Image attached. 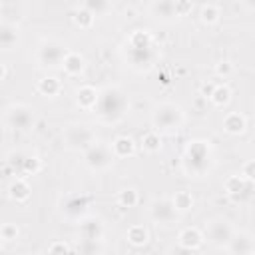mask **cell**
<instances>
[{
    "label": "cell",
    "instance_id": "obj_33",
    "mask_svg": "<svg viewBox=\"0 0 255 255\" xmlns=\"http://www.w3.org/2000/svg\"><path fill=\"white\" fill-rule=\"evenodd\" d=\"M76 255H102L104 253V241H86L78 239V245L74 249Z\"/></svg>",
    "mask_w": 255,
    "mask_h": 255
},
{
    "label": "cell",
    "instance_id": "obj_44",
    "mask_svg": "<svg viewBox=\"0 0 255 255\" xmlns=\"http://www.w3.org/2000/svg\"><path fill=\"white\" fill-rule=\"evenodd\" d=\"M4 243H6V241H4L2 237H0V251H2V247H4Z\"/></svg>",
    "mask_w": 255,
    "mask_h": 255
},
{
    "label": "cell",
    "instance_id": "obj_29",
    "mask_svg": "<svg viewBox=\"0 0 255 255\" xmlns=\"http://www.w3.org/2000/svg\"><path fill=\"white\" fill-rule=\"evenodd\" d=\"M199 20L205 26H215L221 20V8H219V4H213V2L201 4V8H199Z\"/></svg>",
    "mask_w": 255,
    "mask_h": 255
},
{
    "label": "cell",
    "instance_id": "obj_21",
    "mask_svg": "<svg viewBox=\"0 0 255 255\" xmlns=\"http://www.w3.org/2000/svg\"><path fill=\"white\" fill-rule=\"evenodd\" d=\"M22 38L20 26L18 24H8L0 22V50H12Z\"/></svg>",
    "mask_w": 255,
    "mask_h": 255
},
{
    "label": "cell",
    "instance_id": "obj_26",
    "mask_svg": "<svg viewBox=\"0 0 255 255\" xmlns=\"http://www.w3.org/2000/svg\"><path fill=\"white\" fill-rule=\"evenodd\" d=\"M70 16H72V22H74L80 30H90V28L94 26V22H96V16H92L82 4H74Z\"/></svg>",
    "mask_w": 255,
    "mask_h": 255
},
{
    "label": "cell",
    "instance_id": "obj_28",
    "mask_svg": "<svg viewBox=\"0 0 255 255\" xmlns=\"http://www.w3.org/2000/svg\"><path fill=\"white\" fill-rule=\"evenodd\" d=\"M139 145L145 153H157L163 145V139H161V133L155 131V129H149L145 133H141V139H139Z\"/></svg>",
    "mask_w": 255,
    "mask_h": 255
},
{
    "label": "cell",
    "instance_id": "obj_2",
    "mask_svg": "<svg viewBox=\"0 0 255 255\" xmlns=\"http://www.w3.org/2000/svg\"><path fill=\"white\" fill-rule=\"evenodd\" d=\"M213 167V147L207 139H189L183 155L181 169L187 177H205Z\"/></svg>",
    "mask_w": 255,
    "mask_h": 255
},
{
    "label": "cell",
    "instance_id": "obj_37",
    "mask_svg": "<svg viewBox=\"0 0 255 255\" xmlns=\"http://www.w3.org/2000/svg\"><path fill=\"white\" fill-rule=\"evenodd\" d=\"M0 237L4 241H18L20 237V227L16 223H2L0 225Z\"/></svg>",
    "mask_w": 255,
    "mask_h": 255
},
{
    "label": "cell",
    "instance_id": "obj_32",
    "mask_svg": "<svg viewBox=\"0 0 255 255\" xmlns=\"http://www.w3.org/2000/svg\"><path fill=\"white\" fill-rule=\"evenodd\" d=\"M116 201H118L120 207L131 209V207H135V205L139 203V193H137V189H133V187H124V189L118 191Z\"/></svg>",
    "mask_w": 255,
    "mask_h": 255
},
{
    "label": "cell",
    "instance_id": "obj_3",
    "mask_svg": "<svg viewBox=\"0 0 255 255\" xmlns=\"http://www.w3.org/2000/svg\"><path fill=\"white\" fill-rule=\"evenodd\" d=\"M185 122V114H183V108L175 102H159L153 106V112H151V124H153V129L155 131H167V133H173L177 131Z\"/></svg>",
    "mask_w": 255,
    "mask_h": 255
},
{
    "label": "cell",
    "instance_id": "obj_42",
    "mask_svg": "<svg viewBox=\"0 0 255 255\" xmlns=\"http://www.w3.org/2000/svg\"><path fill=\"white\" fill-rule=\"evenodd\" d=\"M6 76H8L6 64H4V62H0V82H2V80H6Z\"/></svg>",
    "mask_w": 255,
    "mask_h": 255
},
{
    "label": "cell",
    "instance_id": "obj_34",
    "mask_svg": "<svg viewBox=\"0 0 255 255\" xmlns=\"http://www.w3.org/2000/svg\"><path fill=\"white\" fill-rule=\"evenodd\" d=\"M82 6L92 16H102V14H106V12L112 10V4L108 0H86V2H82Z\"/></svg>",
    "mask_w": 255,
    "mask_h": 255
},
{
    "label": "cell",
    "instance_id": "obj_30",
    "mask_svg": "<svg viewBox=\"0 0 255 255\" xmlns=\"http://www.w3.org/2000/svg\"><path fill=\"white\" fill-rule=\"evenodd\" d=\"M20 173L22 175H36L42 171V159L36 153H26L20 155Z\"/></svg>",
    "mask_w": 255,
    "mask_h": 255
},
{
    "label": "cell",
    "instance_id": "obj_19",
    "mask_svg": "<svg viewBox=\"0 0 255 255\" xmlns=\"http://www.w3.org/2000/svg\"><path fill=\"white\" fill-rule=\"evenodd\" d=\"M60 68H62V70H64V74H66V76H70V78L82 76V74H84V70H86V58H84V54H80V52L68 50V54L64 56L62 66H60Z\"/></svg>",
    "mask_w": 255,
    "mask_h": 255
},
{
    "label": "cell",
    "instance_id": "obj_31",
    "mask_svg": "<svg viewBox=\"0 0 255 255\" xmlns=\"http://www.w3.org/2000/svg\"><path fill=\"white\" fill-rule=\"evenodd\" d=\"M231 96H233V92H231V88L227 84H215L209 100H211V104L215 108H225L231 102Z\"/></svg>",
    "mask_w": 255,
    "mask_h": 255
},
{
    "label": "cell",
    "instance_id": "obj_41",
    "mask_svg": "<svg viewBox=\"0 0 255 255\" xmlns=\"http://www.w3.org/2000/svg\"><path fill=\"white\" fill-rule=\"evenodd\" d=\"M213 86H215V84H203V86H201V96H203V98H209L211 92H213Z\"/></svg>",
    "mask_w": 255,
    "mask_h": 255
},
{
    "label": "cell",
    "instance_id": "obj_40",
    "mask_svg": "<svg viewBox=\"0 0 255 255\" xmlns=\"http://www.w3.org/2000/svg\"><path fill=\"white\" fill-rule=\"evenodd\" d=\"M165 255H197V251H191V249H185V247H181V245H171L167 251H165Z\"/></svg>",
    "mask_w": 255,
    "mask_h": 255
},
{
    "label": "cell",
    "instance_id": "obj_14",
    "mask_svg": "<svg viewBox=\"0 0 255 255\" xmlns=\"http://www.w3.org/2000/svg\"><path fill=\"white\" fill-rule=\"evenodd\" d=\"M78 231H80V239L86 241H104V223L98 217L86 215L78 221Z\"/></svg>",
    "mask_w": 255,
    "mask_h": 255
},
{
    "label": "cell",
    "instance_id": "obj_8",
    "mask_svg": "<svg viewBox=\"0 0 255 255\" xmlns=\"http://www.w3.org/2000/svg\"><path fill=\"white\" fill-rule=\"evenodd\" d=\"M4 120L10 128L14 129H20V131H26V129H32L34 124H36V112L32 106L28 104H10L6 108V114H4Z\"/></svg>",
    "mask_w": 255,
    "mask_h": 255
},
{
    "label": "cell",
    "instance_id": "obj_13",
    "mask_svg": "<svg viewBox=\"0 0 255 255\" xmlns=\"http://www.w3.org/2000/svg\"><path fill=\"white\" fill-rule=\"evenodd\" d=\"M227 253L229 255H249V253H255V241H253V235L245 229H235L231 241L227 243Z\"/></svg>",
    "mask_w": 255,
    "mask_h": 255
},
{
    "label": "cell",
    "instance_id": "obj_4",
    "mask_svg": "<svg viewBox=\"0 0 255 255\" xmlns=\"http://www.w3.org/2000/svg\"><path fill=\"white\" fill-rule=\"evenodd\" d=\"M62 141H64L66 149L84 153L90 145H94L98 141V135H96V129L90 124H86V122H72V124L64 126Z\"/></svg>",
    "mask_w": 255,
    "mask_h": 255
},
{
    "label": "cell",
    "instance_id": "obj_36",
    "mask_svg": "<svg viewBox=\"0 0 255 255\" xmlns=\"http://www.w3.org/2000/svg\"><path fill=\"white\" fill-rule=\"evenodd\" d=\"M48 255H76V253H74V249L66 241L56 239V241H52L48 245Z\"/></svg>",
    "mask_w": 255,
    "mask_h": 255
},
{
    "label": "cell",
    "instance_id": "obj_27",
    "mask_svg": "<svg viewBox=\"0 0 255 255\" xmlns=\"http://www.w3.org/2000/svg\"><path fill=\"white\" fill-rule=\"evenodd\" d=\"M149 12H151V16L161 18V20L177 18L175 16V8H173V0H155V2H151L149 4Z\"/></svg>",
    "mask_w": 255,
    "mask_h": 255
},
{
    "label": "cell",
    "instance_id": "obj_16",
    "mask_svg": "<svg viewBox=\"0 0 255 255\" xmlns=\"http://www.w3.org/2000/svg\"><path fill=\"white\" fill-rule=\"evenodd\" d=\"M110 149H112V153H114L116 159H126V157H133L135 155L137 143L129 135H118V137L112 139Z\"/></svg>",
    "mask_w": 255,
    "mask_h": 255
},
{
    "label": "cell",
    "instance_id": "obj_1",
    "mask_svg": "<svg viewBox=\"0 0 255 255\" xmlns=\"http://www.w3.org/2000/svg\"><path fill=\"white\" fill-rule=\"evenodd\" d=\"M129 108V100L128 94L124 92V88L120 86H106L104 90H100L98 96V104L92 110L98 118V122L102 124H118Z\"/></svg>",
    "mask_w": 255,
    "mask_h": 255
},
{
    "label": "cell",
    "instance_id": "obj_35",
    "mask_svg": "<svg viewBox=\"0 0 255 255\" xmlns=\"http://www.w3.org/2000/svg\"><path fill=\"white\" fill-rule=\"evenodd\" d=\"M213 72H215V76H217V78L227 80L229 76H233L235 66H233V62H231V60H219V62L213 66Z\"/></svg>",
    "mask_w": 255,
    "mask_h": 255
},
{
    "label": "cell",
    "instance_id": "obj_17",
    "mask_svg": "<svg viewBox=\"0 0 255 255\" xmlns=\"http://www.w3.org/2000/svg\"><path fill=\"white\" fill-rule=\"evenodd\" d=\"M98 96H100V90L94 88V86H90V84H84V86L76 88V92H74V100H76L78 108H82L86 112H92L96 108Z\"/></svg>",
    "mask_w": 255,
    "mask_h": 255
},
{
    "label": "cell",
    "instance_id": "obj_43",
    "mask_svg": "<svg viewBox=\"0 0 255 255\" xmlns=\"http://www.w3.org/2000/svg\"><path fill=\"white\" fill-rule=\"evenodd\" d=\"M26 255H42V253H38V251H30V253H26Z\"/></svg>",
    "mask_w": 255,
    "mask_h": 255
},
{
    "label": "cell",
    "instance_id": "obj_18",
    "mask_svg": "<svg viewBox=\"0 0 255 255\" xmlns=\"http://www.w3.org/2000/svg\"><path fill=\"white\" fill-rule=\"evenodd\" d=\"M126 48H133V50H147V48H153L155 46V38L149 30L145 28H135L129 32L126 44Z\"/></svg>",
    "mask_w": 255,
    "mask_h": 255
},
{
    "label": "cell",
    "instance_id": "obj_5",
    "mask_svg": "<svg viewBox=\"0 0 255 255\" xmlns=\"http://www.w3.org/2000/svg\"><path fill=\"white\" fill-rule=\"evenodd\" d=\"M68 54V46L58 38H44L36 48V62L40 68L56 70L62 66L64 56Z\"/></svg>",
    "mask_w": 255,
    "mask_h": 255
},
{
    "label": "cell",
    "instance_id": "obj_23",
    "mask_svg": "<svg viewBox=\"0 0 255 255\" xmlns=\"http://www.w3.org/2000/svg\"><path fill=\"white\" fill-rule=\"evenodd\" d=\"M36 90H38V94L44 96V98H58V96L62 94V82H60V78L46 74V76H42V78L38 80Z\"/></svg>",
    "mask_w": 255,
    "mask_h": 255
},
{
    "label": "cell",
    "instance_id": "obj_10",
    "mask_svg": "<svg viewBox=\"0 0 255 255\" xmlns=\"http://www.w3.org/2000/svg\"><path fill=\"white\" fill-rule=\"evenodd\" d=\"M90 207V197L86 193H70L60 199V211L70 219H82L86 217V211Z\"/></svg>",
    "mask_w": 255,
    "mask_h": 255
},
{
    "label": "cell",
    "instance_id": "obj_12",
    "mask_svg": "<svg viewBox=\"0 0 255 255\" xmlns=\"http://www.w3.org/2000/svg\"><path fill=\"white\" fill-rule=\"evenodd\" d=\"M223 191H225V195L229 199H233L237 203L239 201H247L251 197V193H253V183L245 181L239 173L237 175H229L225 179V183H223Z\"/></svg>",
    "mask_w": 255,
    "mask_h": 255
},
{
    "label": "cell",
    "instance_id": "obj_11",
    "mask_svg": "<svg viewBox=\"0 0 255 255\" xmlns=\"http://www.w3.org/2000/svg\"><path fill=\"white\" fill-rule=\"evenodd\" d=\"M149 217L157 225H171L177 221V213L171 205L169 197H155L149 203Z\"/></svg>",
    "mask_w": 255,
    "mask_h": 255
},
{
    "label": "cell",
    "instance_id": "obj_20",
    "mask_svg": "<svg viewBox=\"0 0 255 255\" xmlns=\"http://www.w3.org/2000/svg\"><path fill=\"white\" fill-rule=\"evenodd\" d=\"M221 128L229 135H241L247 129V118L241 112H227L221 122Z\"/></svg>",
    "mask_w": 255,
    "mask_h": 255
},
{
    "label": "cell",
    "instance_id": "obj_24",
    "mask_svg": "<svg viewBox=\"0 0 255 255\" xmlns=\"http://www.w3.org/2000/svg\"><path fill=\"white\" fill-rule=\"evenodd\" d=\"M126 239L133 247H145L149 243V229L145 225H141V223L129 225L128 231H126Z\"/></svg>",
    "mask_w": 255,
    "mask_h": 255
},
{
    "label": "cell",
    "instance_id": "obj_39",
    "mask_svg": "<svg viewBox=\"0 0 255 255\" xmlns=\"http://www.w3.org/2000/svg\"><path fill=\"white\" fill-rule=\"evenodd\" d=\"M239 175H241L245 181H251V183H255V161H253V159H247V161L241 165V171H239Z\"/></svg>",
    "mask_w": 255,
    "mask_h": 255
},
{
    "label": "cell",
    "instance_id": "obj_45",
    "mask_svg": "<svg viewBox=\"0 0 255 255\" xmlns=\"http://www.w3.org/2000/svg\"><path fill=\"white\" fill-rule=\"evenodd\" d=\"M249 255H255V253H249Z\"/></svg>",
    "mask_w": 255,
    "mask_h": 255
},
{
    "label": "cell",
    "instance_id": "obj_6",
    "mask_svg": "<svg viewBox=\"0 0 255 255\" xmlns=\"http://www.w3.org/2000/svg\"><path fill=\"white\" fill-rule=\"evenodd\" d=\"M235 233V227L229 219L225 217H211L207 223H205V229H203V235H205V241H209L213 247L217 249H225L227 243L231 241Z\"/></svg>",
    "mask_w": 255,
    "mask_h": 255
},
{
    "label": "cell",
    "instance_id": "obj_22",
    "mask_svg": "<svg viewBox=\"0 0 255 255\" xmlns=\"http://www.w3.org/2000/svg\"><path fill=\"white\" fill-rule=\"evenodd\" d=\"M8 197L14 203H26L32 197V187L24 177H16L14 181H10L8 185Z\"/></svg>",
    "mask_w": 255,
    "mask_h": 255
},
{
    "label": "cell",
    "instance_id": "obj_15",
    "mask_svg": "<svg viewBox=\"0 0 255 255\" xmlns=\"http://www.w3.org/2000/svg\"><path fill=\"white\" fill-rule=\"evenodd\" d=\"M177 245L191 249V251H199L205 245V235L199 227L195 225H187L177 233Z\"/></svg>",
    "mask_w": 255,
    "mask_h": 255
},
{
    "label": "cell",
    "instance_id": "obj_25",
    "mask_svg": "<svg viewBox=\"0 0 255 255\" xmlns=\"http://www.w3.org/2000/svg\"><path fill=\"white\" fill-rule=\"evenodd\" d=\"M169 199H171V205H173V209H175L177 215H179V213H187V211H191L193 205H195V197L191 195V191H185V189L175 191Z\"/></svg>",
    "mask_w": 255,
    "mask_h": 255
},
{
    "label": "cell",
    "instance_id": "obj_38",
    "mask_svg": "<svg viewBox=\"0 0 255 255\" xmlns=\"http://www.w3.org/2000/svg\"><path fill=\"white\" fill-rule=\"evenodd\" d=\"M173 8H175V16L183 18L193 10V2H189V0H173Z\"/></svg>",
    "mask_w": 255,
    "mask_h": 255
},
{
    "label": "cell",
    "instance_id": "obj_9",
    "mask_svg": "<svg viewBox=\"0 0 255 255\" xmlns=\"http://www.w3.org/2000/svg\"><path fill=\"white\" fill-rule=\"evenodd\" d=\"M124 58L128 62V66L135 72H149L157 58H159V46L155 44L153 48H147V50H133V48H126L124 46Z\"/></svg>",
    "mask_w": 255,
    "mask_h": 255
},
{
    "label": "cell",
    "instance_id": "obj_7",
    "mask_svg": "<svg viewBox=\"0 0 255 255\" xmlns=\"http://www.w3.org/2000/svg\"><path fill=\"white\" fill-rule=\"evenodd\" d=\"M82 159H84V165L92 171H106L116 161V157L110 149V143H104V141H96L94 145H90L82 153Z\"/></svg>",
    "mask_w": 255,
    "mask_h": 255
}]
</instances>
